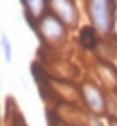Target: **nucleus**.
I'll return each instance as SVG.
<instances>
[{
    "mask_svg": "<svg viewBox=\"0 0 117 126\" xmlns=\"http://www.w3.org/2000/svg\"><path fill=\"white\" fill-rule=\"evenodd\" d=\"M90 16L92 22L96 24L101 31L108 32L112 29V20H114V11L115 7H112V2H90Z\"/></svg>",
    "mask_w": 117,
    "mask_h": 126,
    "instance_id": "f257e3e1",
    "label": "nucleus"
},
{
    "mask_svg": "<svg viewBox=\"0 0 117 126\" xmlns=\"http://www.w3.org/2000/svg\"><path fill=\"white\" fill-rule=\"evenodd\" d=\"M40 31H42V34L45 38L56 42V40H60L63 36L65 27H63V22L60 18H56V16H52V15H47L45 18L40 20Z\"/></svg>",
    "mask_w": 117,
    "mask_h": 126,
    "instance_id": "f03ea898",
    "label": "nucleus"
},
{
    "mask_svg": "<svg viewBox=\"0 0 117 126\" xmlns=\"http://www.w3.org/2000/svg\"><path fill=\"white\" fill-rule=\"evenodd\" d=\"M83 95H85V101H86V105H88L92 110H96V112H103V108H104V99H103V95L101 92L94 87V85H83Z\"/></svg>",
    "mask_w": 117,
    "mask_h": 126,
    "instance_id": "7ed1b4c3",
    "label": "nucleus"
},
{
    "mask_svg": "<svg viewBox=\"0 0 117 126\" xmlns=\"http://www.w3.org/2000/svg\"><path fill=\"white\" fill-rule=\"evenodd\" d=\"M52 5H56V11L61 16V22L74 24V20H76V9L72 7V4H70V2H52Z\"/></svg>",
    "mask_w": 117,
    "mask_h": 126,
    "instance_id": "20e7f679",
    "label": "nucleus"
},
{
    "mask_svg": "<svg viewBox=\"0 0 117 126\" xmlns=\"http://www.w3.org/2000/svg\"><path fill=\"white\" fill-rule=\"evenodd\" d=\"M79 43L83 45L85 49H94L97 43V36H96V31H94V27L86 25L81 29L79 32Z\"/></svg>",
    "mask_w": 117,
    "mask_h": 126,
    "instance_id": "39448f33",
    "label": "nucleus"
},
{
    "mask_svg": "<svg viewBox=\"0 0 117 126\" xmlns=\"http://www.w3.org/2000/svg\"><path fill=\"white\" fill-rule=\"evenodd\" d=\"M2 47H4V54H5V60L11 61V43L5 34H2Z\"/></svg>",
    "mask_w": 117,
    "mask_h": 126,
    "instance_id": "423d86ee",
    "label": "nucleus"
},
{
    "mask_svg": "<svg viewBox=\"0 0 117 126\" xmlns=\"http://www.w3.org/2000/svg\"><path fill=\"white\" fill-rule=\"evenodd\" d=\"M110 126H117V121H112V123H110Z\"/></svg>",
    "mask_w": 117,
    "mask_h": 126,
    "instance_id": "0eeeda50",
    "label": "nucleus"
}]
</instances>
